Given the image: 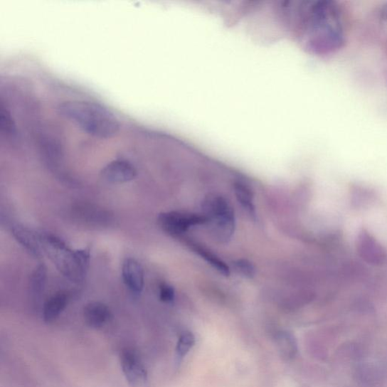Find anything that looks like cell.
I'll return each mask as SVG.
<instances>
[{
    "label": "cell",
    "instance_id": "obj_1",
    "mask_svg": "<svg viewBox=\"0 0 387 387\" xmlns=\"http://www.w3.org/2000/svg\"><path fill=\"white\" fill-rule=\"evenodd\" d=\"M299 12L302 38L309 52L326 56L342 50L346 43V30L342 11L336 2H306Z\"/></svg>",
    "mask_w": 387,
    "mask_h": 387
},
{
    "label": "cell",
    "instance_id": "obj_2",
    "mask_svg": "<svg viewBox=\"0 0 387 387\" xmlns=\"http://www.w3.org/2000/svg\"><path fill=\"white\" fill-rule=\"evenodd\" d=\"M58 114L88 134L102 139L115 137L120 124L110 111L92 102L70 101L60 105Z\"/></svg>",
    "mask_w": 387,
    "mask_h": 387
},
{
    "label": "cell",
    "instance_id": "obj_3",
    "mask_svg": "<svg viewBox=\"0 0 387 387\" xmlns=\"http://www.w3.org/2000/svg\"><path fill=\"white\" fill-rule=\"evenodd\" d=\"M39 238L43 253L60 273L73 282L84 281L90 268V250H73L62 239L52 234L39 233Z\"/></svg>",
    "mask_w": 387,
    "mask_h": 387
},
{
    "label": "cell",
    "instance_id": "obj_4",
    "mask_svg": "<svg viewBox=\"0 0 387 387\" xmlns=\"http://www.w3.org/2000/svg\"><path fill=\"white\" fill-rule=\"evenodd\" d=\"M202 208L211 233L217 240L226 242L234 234L235 217L231 205L222 196H210L205 198Z\"/></svg>",
    "mask_w": 387,
    "mask_h": 387
},
{
    "label": "cell",
    "instance_id": "obj_5",
    "mask_svg": "<svg viewBox=\"0 0 387 387\" xmlns=\"http://www.w3.org/2000/svg\"><path fill=\"white\" fill-rule=\"evenodd\" d=\"M159 223L164 232L176 236L185 233L192 226L207 223V218L203 214L171 211L161 213Z\"/></svg>",
    "mask_w": 387,
    "mask_h": 387
},
{
    "label": "cell",
    "instance_id": "obj_6",
    "mask_svg": "<svg viewBox=\"0 0 387 387\" xmlns=\"http://www.w3.org/2000/svg\"><path fill=\"white\" fill-rule=\"evenodd\" d=\"M356 250L361 259L369 265L380 266L386 261L385 248L366 228H361L358 234Z\"/></svg>",
    "mask_w": 387,
    "mask_h": 387
},
{
    "label": "cell",
    "instance_id": "obj_7",
    "mask_svg": "<svg viewBox=\"0 0 387 387\" xmlns=\"http://www.w3.org/2000/svg\"><path fill=\"white\" fill-rule=\"evenodd\" d=\"M121 369L131 387H147L148 372L134 351L125 349L120 354Z\"/></svg>",
    "mask_w": 387,
    "mask_h": 387
},
{
    "label": "cell",
    "instance_id": "obj_8",
    "mask_svg": "<svg viewBox=\"0 0 387 387\" xmlns=\"http://www.w3.org/2000/svg\"><path fill=\"white\" fill-rule=\"evenodd\" d=\"M137 169L129 162L117 160L108 164L102 171V178L110 184H125L134 179Z\"/></svg>",
    "mask_w": 387,
    "mask_h": 387
},
{
    "label": "cell",
    "instance_id": "obj_9",
    "mask_svg": "<svg viewBox=\"0 0 387 387\" xmlns=\"http://www.w3.org/2000/svg\"><path fill=\"white\" fill-rule=\"evenodd\" d=\"M122 276L126 286L134 295H139L144 287V272L141 264L133 258H127L122 266Z\"/></svg>",
    "mask_w": 387,
    "mask_h": 387
},
{
    "label": "cell",
    "instance_id": "obj_10",
    "mask_svg": "<svg viewBox=\"0 0 387 387\" xmlns=\"http://www.w3.org/2000/svg\"><path fill=\"white\" fill-rule=\"evenodd\" d=\"M12 235L23 248L35 258H39L43 253L39 233L31 231V229L23 226L17 225L11 229Z\"/></svg>",
    "mask_w": 387,
    "mask_h": 387
},
{
    "label": "cell",
    "instance_id": "obj_11",
    "mask_svg": "<svg viewBox=\"0 0 387 387\" xmlns=\"http://www.w3.org/2000/svg\"><path fill=\"white\" fill-rule=\"evenodd\" d=\"M83 317L87 324L93 329L102 328L109 320L110 309L101 302H91L84 308Z\"/></svg>",
    "mask_w": 387,
    "mask_h": 387
},
{
    "label": "cell",
    "instance_id": "obj_12",
    "mask_svg": "<svg viewBox=\"0 0 387 387\" xmlns=\"http://www.w3.org/2000/svg\"><path fill=\"white\" fill-rule=\"evenodd\" d=\"M69 295L65 292H58L48 299L43 307V319L46 322L55 321L66 308Z\"/></svg>",
    "mask_w": 387,
    "mask_h": 387
},
{
    "label": "cell",
    "instance_id": "obj_13",
    "mask_svg": "<svg viewBox=\"0 0 387 387\" xmlns=\"http://www.w3.org/2000/svg\"><path fill=\"white\" fill-rule=\"evenodd\" d=\"M377 201L376 193L369 188L359 185L353 186L350 190V203L356 209L369 207Z\"/></svg>",
    "mask_w": 387,
    "mask_h": 387
},
{
    "label": "cell",
    "instance_id": "obj_14",
    "mask_svg": "<svg viewBox=\"0 0 387 387\" xmlns=\"http://www.w3.org/2000/svg\"><path fill=\"white\" fill-rule=\"evenodd\" d=\"M76 215L83 222L95 225H104L111 221L108 213L90 205H80L76 208Z\"/></svg>",
    "mask_w": 387,
    "mask_h": 387
},
{
    "label": "cell",
    "instance_id": "obj_15",
    "mask_svg": "<svg viewBox=\"0 0 387 387\" xmlns=\"http://www.w3.org/2000/svg\"><path fill=\"white\" fill-rule=\"evenodd\" d=\"M235 191L238 201L242 205V207L248 213V214L255 219L256 209L253 204V196L250 189L244 184L237 183L235 184Z\"/></svg>",
    "mask_w": 387,
    "mask_h": 387
},
{
    "label": "cell",
    "instance_id": "obj_16",
    "mask_svg": "<svg viewBox=\"0 0 387 387\" xmlns=\"http://www.w3.org/2000/svg\"><path fill=\"white\" fill-rule=\"evenodd\" d=\"M46 281V267L41 264L36 267L30 277V290L35 296H40L43 292Z\"/></svg>",
    "mask_w": 387,
    "mask_h": 387
},
{
    "label": "cell",
    "instance_id": "obj_17",
    "mask_svg": "<svg viewBox=\"0 0 387 387\" xmlns=\"http://www.w3.org/2000/svg\"><path fill=\"white\" fill-rule=\"evenodd\" d=\"M191 247L203 259L211 264L217 271H219L225 276H228L230 275L228 266L223 261L214 255L213 253L198 245H191Z\"/></svg>",
    "mask_w": 387,
    "mask_h": 387
},
{
    "label": "cell",
    "instance_id": "obj_18",
    "mask_svg": "<svg viewBox=\"0 0 387 387\" xmlns=\"http://www.w3.org/2000/svg\"><path fill=\"white\" fill-rule=\"evenodd\" d=\"M0 126H1V132L6 138L10 140H16L17 137V132L14 120L11 117L9 112L2 105L1 112H0Z\"/></svg>",
    "mask_w": 387,
    "mask_h": 387
},
{
    "label": "cell",
    "instance_id": "obj_19",
    "mask_svg": "<svg viewBox=\"0 0 387 387\" xmlns=\"http://www.w3.org/2000/svg\"><path fill=\"white\" fill-rule=\"evenodd\" d=\"M195 343L196 338L191 332H185L181 334L176 349L177 359H181L185 357Z\"/></svg>",
    "mask_w": 387,
    "mask_h": 387
},
{
    "label": "cell",
    "instance_id": "obj_20",
    "mask_svg": "<svg viewBox=\"0 0 387 387\" xmlns=\"http://www.w3.org/2000/svg\"><path fill=\"white\" fill-rule=\"evenodd\" d=\"M235 270L242 276L252 278L256 274L255 266L248 260H237L233 263Z\"/></svg>",
    "mask_w": 387,
    "mask_h": 387
},
{
    "label": "cell",
    "instance_id": "obj_21",
    "mask_svg": "<svg viewBox=\"0 0 387 387\" xmlns=\"http://www.w3.org/2000/svg\"><path fill=\"white\" fill-rule=\"evenodd\" d=\"M175 298V290L174 287L167 284L163 283L160 285V299L164 302H171Z\"/></svg>",
    "mask_w": 387,
    "mask_h": 387
},
{
    "label": "cell",
    "instance_id": "obj_22",
    "mask_svg": "<svg viewBox=\"0 0 387 387\" xmlns=\"http://www.w3.org/2000/svg\"><path fill=\"white\" fill-rule=\"evenodd\" d=\"M378 19L381 30L387 38V3L381 7L379 11Z\"/></svg>",
    "mask_w": 387,
    "mask_h": 387
}]
</instances>
